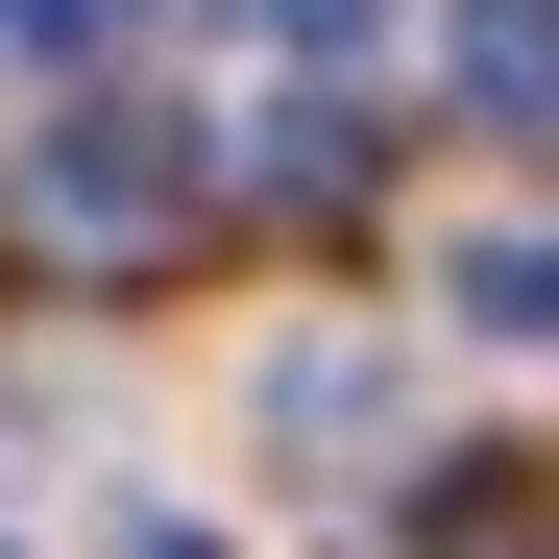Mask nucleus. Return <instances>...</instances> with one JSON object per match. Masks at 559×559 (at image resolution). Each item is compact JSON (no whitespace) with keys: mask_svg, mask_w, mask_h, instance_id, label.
<instances>
[{"mask_svg":"<svg viewBox=\"0 0 559 559\" xmlns=\"http://www.w3.org/2000/svg\"><path fill=\"white\" fill-rule=\"evenodd\" d=\"M25 219H49L73 267H146L170 219H195V146H170L146 98H98V122H49V170H25Z\"/></svg>","mask_w":559,"mask_h":559,"instance_id":"nucleus-1","label":"nucleus"},{"mask_svg":"<svg viewBox=\"0 0 559 559\" xmlns=\"http://www.w3.org/2000/svg\"><path fill=\"white\" fill-rule=\"evenodd\" d=\"M438 73H462L511 146H559V0H438Z\"/></svg>","mask_w":559,"mask_h":559,"instance_id":"nucleus-2","label":"nucleus"},{"mask_svg":"<svg viewBox=\"0 0 559 559\" xmlns=\"http://www.w3.org/2000/svg\"><path fill=\"white\" fill-rule=\"evenodd\" d=\"M414 559H559V487H535V462H438V487H414Z\"/></svg>","mask_w":559,"mask_h":559,"instance_id":"nucleus-3","label":"nucleus"},{"mask_svg":"<svg viewBox=\"0 0 559 559\" xmlns=\"http://www.w3.org/2000/svg\"><path fill=\"white\" fill-rule=\"evenodd\" d=\"M365 170H390V122H365V98H293V122H267V195H293V219H341Z\"/></svg>","mask_w":559,"mask_h":559,"instance_id":"nucleus-4","label":"nucleus"},{"mask_svg":"<svg viewBox=\"0 0 559 559\" xmlns=\"http://www.w3.org/2000/svg\"><path fill=\"white\" fill-rule=\"evenodd\" d=\"M438 293H462V317H487V341H559V243H462V267H438Z\"/></svg>","mask_w":559,"mask_h":559,"instance_id":"nucleus-5","label":"nucleus"},{"mask_svg":"<svg viewBox=\"0 0 559 559\" xmlns=\"http://www.w3.org/2000/svg\"><path fill=\"white\" fill-rule=\"evenodd\" d=\"M25 49H146V0H0Z\"/></svg>","mask_w":559,"mask_h":559,"instance_id":"nucleus-6","label":"nucleus"},{"mask_svg":"<svg viewBox=\"0 0 559 559\" xmlns=\"http://www.w3.org/2000/svg\"><path fill=\"white\" fill-rule=\"evenodd\" d=\"M267 25H293V49H365V25H390V0H267Z\"/></svg>","mask_w":559,"mask_h":559,"instance_id":"nucleus-7","label":"nucleus"}]
</instances>
